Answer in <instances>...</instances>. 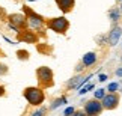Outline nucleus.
I'll list each match as a JSON object with an SVG mask.
<instances>
[{"mask_svg":"<svg viewBox=\"0 0 122 116\" xmlns=\"http://www.w3.org/2000/svg\"><path fill=\"white\" fill-rule=\"evenodd\" d=\"M121 62H122V57H121Z\"/></svg>","mask_w":122,"mask_h":116,"instance_id":"c756f323","label":"nucleus"},{"mask_svg":"<svg viewBox=\"0 0 122 116\" xmlns=\"http://www.w3.org/2000/svg\"><path fill=\"white\" fill-rule=\"evenodd\" d=\"M17 39L20 41V42H26V44H38L39 41V35L36 33L35 30L32 29H24V30H20L17 33Z\"/></svg>","mask_w":122,"mask_h":116,"instance_id":"0eeeda50","label":"nucleus"},{"mask_svg":"<svg viewBox=\"0 0 122 116\" xmlns=\"http://www.w3.org/2000/svg\"><path fill=\"white\" fill-rule=\"evenodd\" d=\"M109 17H110L112 23H116V21L119 20V17H121V9H119V8L110 9V11H109Z\"/></svg>","mask_w":122,"mask_h":116,"instance_id":"4468645a","label":"nucleus"},{"mask_svg":"<svg viewBox=\"0 0 122 116\" xmlns=\"http://www.w3.org/2000/svg\"><path fill=\"white\" fill-rule=\"evenodd\" d=\"M107 94H116V92H119V81H112L107 85L106 87Z\"/></svg>","mask_w":122,"mask_h":116,"instance_id":"2eb2a0df","label":"nucleus"},{"mask_svg":"<svg viewBox=\"0 0 122 116\" xmlns=\"http://www.w3.org/2000/svg\"><path fill=\"white\" fill-rule=\"evenodd\" d=\"M5 92H6V91H5V87L0 85V96H3V95H5Z\"/></svg>","mask_w":122,"mask_h":116,"instance_id":"a878e982","label":"nucleus"},{"mask_svg":"<svg viewBox=\"0 0 122 116\" xmlns=\"http://www.w3.org/2000/svg\"><path fill=\"white\" fill-rule=\"evenodd\" d=\"M83 69H84V66L80 63V65H78V66L76 68V72H77V74H78V72H83Z\"/></svg>","mask_w":122,"mask_h":116,"instance_id":"b1692460","label":"nucleus"},{"mask_svg":"<svg viewBox=\"0 0 122 116\" xmlns=\"http://www.w3.org/2000/svg\"><path fill=\"white\" fill-rule=\"evenodd\" d=\"M36 80L41 89H48L54 85V72L48 66H39L36 68Z\"/></svg>","mask_w":122,"mask_h":116,"instance_id":"20e7f679","label":"nucleus"},{"mask_svg":"<svg viewBox=\"0 0 122 116\" xmlns=\"http://www.w3.org/2000/svg\"><path fill=\"white\" fill-rule=\"evenodd\" d=\"M119 103H121L119 92H116V94H107L101 100V104H102V109L104 110H116L119 107Z\"/></svg>","mask_w":122,"mask_h":116,"instance_id":"6e6552de","label":"nucleus"},{"mask_svg":"<svg viewBox=\"0 0 122 116\" xmlns=\"http://www.w3.org/2000/svg\"><path fill=\"white\" fill-rule=\"evenodd\" d=\"M23 96L24 100L33 107H41V104H44L45 101V92L41 89L39 86H29L23 91Z\"/></svg>","mask_w":122,"mask_h":116,"instance_id":"f03ea898","label":"nucleus"},{"mask_svg":"<svg viewBox=\"0 0 122 116\" xmlns=\"http://www.w3.org/2000/svg\"><path fill=\"white\" fill-rule=\"evenodd\" d=\"M47 110H48L47 107H38L35 112L30 113V116H45L47 115Z\"/></svg>","mask_w":122,"mask_h":116,"instance_id":"f3484780","label":"nucleus"},{"mask_svg":"<svg viewBox=\"0 0 122 116\" xmlns=\"http://www.w3.org/2000/svg\"><path fill=\"white\" fill-rule=\"evenodd\" d=\"M115 76H116V77H119V78H122V68H116Z\"/></svg>","mask_w":122,"mask_h":116,"instance_id":"5701e85b","label":"nucleus"},{"mask_svg":"<svg viewBox=\"0 0 122 116\" xmlns=\"http://www.w3.org/2000/svg\"><path fill=\"white\" fill-rule=\"evenodd\" d=\"M121 36H122V29L119 26H113L112 30H110V33H109V38H107V42H109L110 47H115V45L119 42Z\"/></svg>","mask_w":122,"mask_h":116,"instance_id":"9b49d317","label":"nucleus"},{"mask_svg":"<svg viewBox=\"0 0 122 116\" xmlns=\"http://www.w3.org/2000/svg\"><path fill=\"white\" fill-rule=\"evenodd\" d=\"M8 23H9V27L12 30H15L17 33L20 30H24L27 29V18L24 14H20V12H15V14H9L8 15Z\"/></svg>","mask_w":122,"mask_h":116,"instance_id":"39448f33","label":"nucleus"},{"mask_svg":"<svg viewBox=\"0 0 122 116\" xmlns=\"http://www.w3.org/2000/svg\"><path fill=\"white\" fill-rule=\"evenodd\" d=\"M89 78H92V74H89V76H76V77H72L71 80H68L66 83V87L68 89H80V86L83 85H86Z\"/></svg>","mask_w":122,"mask_h":116,"instance_id":"1a4fd4ad","label":"nucleus"},{"mask_svg":"<svg viewBox=\"0 0 122 116\" xmlns=\"http://www.w3.org/2000/svg\"><path fill=\"white\" fill-rule=\"evenodd\" d=\"M106 95H107V91L104 87H98V89H95V92H93V98L98 100V101H101Z\"/></svg>","mask_w":122,"mask_h":116,"instance_id":"dca6fc26","label":"nucleus"},{"mask_svg":"<svg viewBox=\"0 0 122 116\" xmlns=\"http://www.w3.org/2000/svg\"><path fill=\"white\" fill-rule=\"evenodd\" d=\"M93 89H95V85H93V83H89V85H86L83 89H80L78 95H84V94H87L89 91H93Z\"/></svg>","mask_w":122,"mask_h":116,"instance_id":"6ab92c4d","label":"nucleus"},{"mask_svg":"<svg viewBox=\"0 0 122 116\" xmlns=\"http://www.w3.org/2000/svg\"><path fill=\"white\" fill-rule=\"evenodd\" d=\"M71 116H86V113H84L83 110H76V112H74Z\"/></svg>","mask_w":122,"mask_h":116,"instance_id":"4be33fe9","label":"nucleus"},{"mask_svg":"<svg viewBox=\"0 0 122 116\" xmlns=\"http://www.w3.org/2000/svg\"><path fill=\"white\" fill-rule=\"evenodd\" d=\"M102 104L101 101H98L95 98L89 100L84 103V107H83V112L86 113V116H100L102 113Z\"/></svg>","mask_w":122,"mask_h":116,"instance_id":"423d86ee","label":"nucleus"},{"mask_svg":"<svg viewBox=\"0 0 122 116\" xmlns=\"http://www.w3.org/2000/svg\"><path fill=\"white\" fill-rule=\"evenodd\" d=\"M69 20L65 15H60V17H53L50 18V20L45 21V27L51 32H54V33L57 35H65L69 29Z\"/></svg>","mask_w":122,"mask_h":116,"instance_id":"7ed1b4c3","label":"nucleus"},{"mask_svg":"<svg viewBox=\"0 0 122 116\" xmlns=\"http://www.w3.org/2000/svg\"><path fill=\"white\" fill-rule=\"evenodd\" d=\"M23 14L26 15L27 18V27L32 30H35L36 33H39V32H42L45 29V21L44 20V17L39 15L38 12H35L32 8L29 6H23Z\"/></svg>","mask_w":122,"mask_h":116,"instance_id":"f257e3e1","label":"nucleus"},{"mask_svg":"<svg viewBox=\"0 0 122 116\" xmlns=\"http://www.w3.org/2000/svg\"><path fill=\"white\" fill-rule=\"evenodd\" d=\"M63 104H68V100H66V96H59V98H56L53 103H51L50 106V110H54V109H59V107H62Z\"/></svg>","mask_w":122,"mask_h":116,"instance_id":"ddd939ff","label":"nucleus"},{"mask_svg":"<svg viewBox=\"0 0 122 116\" xmlns=\"http://www.w3.org/2000/svg\"><path fill=\"white\" fill-rule=\"evenodd\" d=\"M119 9H121V14H122V2H121V8Z\"/></svg>","mask_w":122,"mask_h":116,"instance_id":"cd10ccee","label":"nucleus"},{"mask_svg":"<svg viewBox=\"0 0 122 116\" xmlns=\"http://www.w3.org/2000/svg\"><path fill=\"white\" fill-rule=\"evenodd\" d=\"M97 62H98V56H97L95 51H87V53H84L83 57H81V65L84 68H91Z\"/></svg>","mask_w":122,"mask_h":116,"instance_id":"f8f14e48","label":"nucleus"},{"mask_svg":"<svg viewBox=\"0 0 122 116\" xmlns=\"http://www.w3.org/2000/svg\"><path fill=\"white\" fill-rule=\"evenodd\" d=\"M17 56H18V59H20V60H27L30 54H29L27 50H18V51H17Z\"/></svg>","mask_w":122,"mask_h":116,"instance_id":"a211bd4d","label":"nucleus"},{"mask_svg":"<svg viewBox=\"0 0 122 116\" xmlns=\"http://www.w3.org/2000/svg\"><path fill=\"white\" fill-rule=\"evenodd\" d=\"M56 6L59 8V11L62 14H69L72 12L74 6H76V0H54Z\"/></svg>","mask_w":122,"mask_h":116,"instance_id":"9d476101","label":"nucleus"},{"mask_svg":"<svg viewBox=\"0 0 122 116\" xmlns=\"http://www.w3.org/2000/svg\"><path fill=\"white\" fill-rule=\"evenodd\" d=\"M107 78H109V76L107 74H100V77H98V81H101V83H104Z\"/></svg>","mask_w":122,"mask_h":116,"instance_id":"412c9836","label":"nucleus"},{"mask_svg":"<svg viewBox=\"0 0 122 116\" xmlns=\"http://www.w3.org/2000/svg\"><path fill=\"white\" fill-rule=\"evenodd\" d=\"M6 71H8V69H6V66H5V65H0V74H5Z\"/></svg>","mask_w":122,"mask_h":116,"instance_id":"393cba45","label":"nucleus"},{"mask_svg":"<svg viewBox=\"0 0 122 116\" xmlns=\"http://www.w3.org/2000/svg\"><path fill=\"white\" fill-rule=\"evenodd\" d=\"M119 92H122V80H119Z\"/></svg>","mask_w":122,"mask_h":116,"instance_id":"bb28decb","label":"nucleus"},{"mask_svg":"<svg viewBox=\"0 0 122 116\" xmlns=\"http://www.w3.org/2000/svg\"><path fill=\"white\" fill-rule=\"evenodd\" d=\"M74 112H76V109H74V107H66V109L63 110V116H71Z\"/></svg>","mask_w":122,"mask_h":116,"instance_id":"aec40b11","label":"nucleus"},{"mask_svg":"<svg viewBox=\"0 0 122 116\" xmlns=\"http://www.w3.org/2000/svg\"><path fill=\"white\" fill-rule=\"evenodd\" d=\"M116 2H119V3H121V2H122V0H116Z\"/></svg>","mask_w":122,"mask_h":116,"instance_id":"c85d7f7f","label":"nucleus"}]
</instances>
